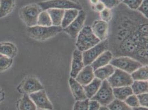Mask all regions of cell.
Segmentation results:
<instances>
[{
	"label": "cell",
	"mask_w": 148,
	"mask_h": 110,
	"mask_svg": "<svg viewBox=\"0 0 148 110\" xmlns=\"http://www.w3.org/2000/svg\"><path fill=\"white\" fill-rule=\"evenodd\" d=\"M79 11L76 9H69L65 10L63 18L62 20V29L70 24L78 16Z\"/></svg>",
	"instance_id": "cell-21"
},
{
	"label": "cell",
	"mask_w": 148,
	"mask_h": 110,
	"mask_svg": "<svg viewBox=\"0 0 148 110\" xmlns=\"http://www.w3.org/2000/svg\"><path fill=\"white\" fill-rule=\"evenodd\" d=\"M143 0H123V3L132 10H137Z\"/></svg>",
	"instance_id": "cell-31"
},
{
	"label": "cell",
	"mask_w": 148,
	"mask_h": 110,
	"mask_svg": "<svg viewBox=\"0 0 148 110\" xmlns=\"http://www.w3.org/2000/svg\"><path fill=\"white\" fill-rule=\"evenodd\" d=\"M119 2H123V0H119Z\"/></svg>",
	"instance_id": "cell-43"
},
{
	"label": "cell",
	"mask_w": 148,
	"mask_h": 110,
	"mask_svg": "<svg viewBox=\"0 0 148 110\" xmlns=\"http://www.w3.org/2000/svg\"><path fill=\"white\" fill-rule=\"evenodd\" d=\"M108 48V43L107 40H105L100 41L99 43L94 46L86 51L83 52L82 59L84 66L91 65L99 55L104 51L107 50Z\"/></svg>",
	"instance_id": "cell-7"
},
{
	"label": "cell",
	"mask_w": 148,
	"mask_h": 110,
	"mask_svg": "<svg viewBox=\"0 0 148 110\" xmlns=\"http://www.w3.org/2000/svg\"><path fill=\"white\" fill-rule=\"evenodd\" d=\"M88 98H86V100L82 101H77L75 104L73 110H88Z\"/></svg>",
	"instance_id": "cell-33"
},
{
	"label": "cell",
	"mask_w": 148,
	"mask_h": 110,
	"mask_svg": "<svg viewBox=\"0 0 148 110\" xmlns=\"http://www.w3.org/2000/svg\"><path fill=\"white\" fill-rule=\"evenodd\" d=\"M101 105L99 103L95 100H90L88 104V110H99Z\"/></svg>",
	"instance_id": "cell-37"
},
{
	"label": "cell",
	"mask_w": 148,
	"mask_h": 110,
	"mask_svg": "<svg viewBox=\"0 0 148 110\" xmlns=\"http://www.w3.org/2000/svg\"><path fill=\"white\" fill-rule=\"evenodd\" d=\"M62 28L61 26H43L35 25L28 27L27 33L31 38L36 40L44 41L56 36L62 31Z\"/></svg>",
	"instance_id": "cell-1"
},
{
	"label": "cell",
	"mask_w": 148,
	"mask_h": 110,
	"mask_svg": "<svg viewBox=\"0 0 148 110\" xmlns=\"http://www.w3.org/2000/svg\"><path fill=\"white\" fill-rule=\"evenodd\" d=\"M13 58L4 55H0V72H4L11 67Z\"/></svg>",
	"instance_id": "cell-29"
},
{
	"label": "cell",
	"mask_w": 148,
	"mask_h": 110,
	"mask_svg": "<svg viewBox=\"0 0 148 110\" xmlns=\"http://www.w3.org/2000/svg\"><path fill=\"white\" fill-rule=\"evenodd\" d=\"M112 88L131 86L133 83L131 75L119 69H115L114 73L107 79Z\"/></svg>",
	"instance_id": "cell-8"
},
{
	"label": "cell",
	"mask_w": 148,
	"mask_h": 110,
	"mask_svg": "<svg viewBox=\"0 0 148 110\" xmlns=\"http://www.w3.org/2000/svg\"><path fill=\"white\" fill-rule=\"evenodd\" d=\"M19 110H37V106L27 94L21 99L19 103Z\"/></svg>",
	"instance_id": "cell-25"
},
{
	"label": "cell",
	"mask_w": 148,
	"mask_h": 110,
	"mask_svg": "<svg viewBox=\"0 0 148 110\" xmlns=\"http://www.w3.org/2000/svg\"><path fill=\"white\" fill-rule=\"evenodd\" d=\"M90 2L93 5H95L99 2V0H90Z\"/></svg>",
	"instance_id": "cell-42"
},
{
	"label": "cell",
	"mask_w": 148,
	"mask_h": 110,
	"mask_svg": "<svg viewBox=\"0 0 148 110\" xmlns=\"http://www.w3.org/2000/svg\"><path fill=\"white\" fill-rule=\"evenodd\" d=\"M22 89L26 94H31L43 90V87L37 78L31 77L27 78L23 81Z\"/></svg>",
	"instance_id": "cell-14"
},
{
	"label": "cell",
	"mask_w": 148,
	"mask_h": 110,
	"mask_svg": "<svg viewBox=\"0 0 148 110\" xmlns=\"http://www.w3.org/2000/svg\"><path fill=\"white\" fill-rule=\"evenodd\" d=\"M100 2L104 5L106 8L110 10L118 6L120 3L119 0H100Z\"/></svg>",
	"instance_id": "cell-35"
},
{
	"label": "cell",
	"mask_w": 148,
	"mask_h": 110,
	"mask_svg": "<svg viewBox=\"0 0 148 110\" xmlns=\"http://www.w3.org/2000/svg\"><path fill=\"white\" fill-rule=\"evenodd\" d=\"M84 66L82 52L78 50H75L73 56L71 69L70 72L71 77L75 78Z\"/></svg>",
	"instance_id": "cell-13"
},
{
	"label": "cell",
	"mask_w": 148,
	"mask_h": 110,
	"mask_svg": "<svg viewBox=\"0 0 148 110\" xmlns=\"http://www.w3.org/2000/svg\"><path fill=\"white\" fill-rule=\"evenodd\" d=\"M131 88L134 95H139L144 93H148V80H134L131 85Z\"/></svg>",
	"instance_id": "cell-24"
},
{
	"label": "cell",
	"mask_w": 148,
	"mask_h": 110,
	"mask_svg": "<svg viewBox=\"0 0 148 110\" xmlns=\"http://www.w3.org/2000/svg\"><path fill=\"white\" fill-rule=\"evenodd\" d=\"M107 107L110 110H133L124 101L117 99H114Z\"/></svg>",
	"instance_id": "cell-28"
},
{
	"label": "cell",
	"mask_w": 148,
	"mask_h": 110,
	"mask_svg": "<svg viewBox=\"0 0 148 110\" xmlns=\"http://www.w3.org/2000/svg\"><path fill=\"white\" fill-rule=\"evenodd\" d=\"M86 17V12L83 10L79 11L77 17L66 28L63 29V30L72 38H76V37H77L81 29L83 28V25L85 21Z\"/></svg>",
	"instance_id": "cell-9"
},
{
	"label": "cell",
	"mask_w": 148,
	"mask_h": 110,
	"mask_svg": "<svg viewBox=\"0 0 148 110\" xmlns=\"http://www.w3.org/2000/svg\"><path fill=\"white\" fill-rule=\"evenodd\" d=\"M38 5L42 11H47L51 8L64 10L69 9L82 10V7L79 3L71 0H48L39 2Z\"/></svg>",
	"instance_id": "cell-4"
},
{
	"label": "cell",
	"mask_w": 148,
	"mask_h": 110,
	"mask_svg": "<svg viewBox=\"0 0 148 110\" xmlns=\"http://www.w3.org/2000/svg\"><path fill=\"white\" fill-rule=\"evenodd\" d=\"M14 5L15 0H0V18L11 12Z\"/></svg>",
	"instance_id": "cell-23"
},
{
	"label": "cell",
	"mask_w": 148,
	"mask_h": 110,
	"mask_svg": "<svg viewBox=\"0 0 148 110\" xmlns=\"http://www.w3.org/2000/svg\"><path fill=\"white\" fill-rule=\"evenodd\" d=\"M133 110H148V107H143L141 106H139L138 107H133L132 108Z\"/></svg>",
	"instance_id": "cell-39"
},
{
	"label": "cell",
	"mask_w": 148,
	"mask_h": 110,
	"mask_svg": "<svg viewBox=\"0 0 148 110\" xmlns=\"http://www.w3.org/2000/svg\"><path fill=\"white\" fill-rule=\"evenodd\" d=\"M42 10L38 4H31L23 7L20 11V16L28 27L37 25L39 14Z\"/></svg>",
	"instance_id": "cell-5"
},
{
	"label": "cell",
	"mask_w": 148,
	"mask_h": 110,
	"mask_svg": "<svg viewBox=\"0 0 148 110\" xmlns=\"http://www.w3.org/2000/svg\"><path fill=\"white\" fill-rule=\"evenodd\" d=\"M17 54L16 46L11 42L0 43V55H4L8 57H14Z\"/></svg>",
	"instance_id": "cell-17"
},
{
	"label": "cell",
	"mask_w": 148,
	"mask_h": 110,
	"mask_svg": "<svg viewBox=\"0 0 148 110\" xmlns=\"http://www.w3.org/2000/svg\"><path fill=\"white\" fill-rule=\"evenodd\" d=\"M95 10L96 11L101 12L105 9L106 7L101 2H99L97 4H96L95 5Z\"/></svg>",
	"instance_id": "cell-38"
},
{
	"label": "cell",
	"mask_w": 148,
	"mask_h": 110,
	"mask_svg": "<svg viewBox=\"0 0 148 110\" xmlns=\"http://www.w3.org/2000/svg\"><path fill=\"white\" fill-rule=\"evenodd\" d=\"M110 65L130 74L143 66L140 62L128 56H121L112 59Z\"/></svg>",
	"instance_id": "cell-3"
},
{
	"label": "cell",
	"mask_w": 148,
	"mask_h": 110,
	"mask_svg": "<svg viewBox=\"0 0 148 110\" xmlns=\"http://www.w3.org/2000/svg\"><path fill=\"white\" fill-rule=\"evenodd\" d=\"M115 71V68L111 65H107L102 67L99 68L94 71L95 78L101 80H107L113 74Z\"/></svg>",
	"instance_id": "cell-18"
},
{
	"label": "cell",
	"mask_w": 148,
	"mask_h": 110,
	"mask_svg": "<svg viewBox=\"0 0 148 110\" xmlns=\"http://www.w3.org/2000/svg\"><path fill=\"white\" fill-rule=\"evenodd\" d=\"M100 16L102 20L108 23L112 18V12L111 10L105 8L102 12H100Z\"/></svg>",
	"instance_id": "cell-34"
},
{
	"label": "cell",
	"mask_w": 148,
	"mask_h": 110,
	"mask_svg": "<svg viewBox=\"0 0 148 110\" xmlns=\"http://www.w3.org/2000/svg\"><path fill=\"white\" fill-rule=\"evenodd\" d=\"M91 99L97 101L100 105L104 106H108L115 99L113 93V88L107 80L102 81L99 90Z\"/></svg>",
	"instance_id": "cell-6"
},
{
	"label": "cell",
	"mask_w": 148,
	"mask_h": 110,
	"mask_svg": "<svg viewBox=\"0 0 148 110\" xmlns=\"http://www.w3.org/2000/svg\"><path fill=\"white\" fill-rule=\"evenodd\" d=\"M95 78L92 67L91 65H87L82 69L75 79L81 86H85L91 82Z\"/></svg>",
	"instance_id": "cell-11"
},
{
	"label": "cell",
	"mask_w": 148,
	"mask_h": 110,
	"mask_svg": "<svg viewBox=\"0 0 148 110\" xmlns=\"http://www.w3.org/2000/svg\"><path fill=\"white\" fill-rule=\"evenodd\" d=\"M91 29L95 35L101 41L106 39L108 31V23L102 20H96L93 23Z\"/></svg>",
	"instance_id": "cell-12"
},
{
	"label": "cell",
	"mask_w": 148,
	"mask_h": 110,
	"mask_svg": "<svg viewBox=\"0 0 148 110\" xmlns=\"http://www.w3.org/2000/svg\"><path fill=\"white\" fill-rule=\"evenodd\" d=\"M47 11L49 14L53 25L60 26L62 24V20L63 18L65 10L51 8L48 10Z\"/></svg>",
	"instance_id": "cell-22"
},
{
	"label": "cell",
	"mask_w": 148,
	"mask_h": 110,
	"mask_svg": "<svg viewBox=\"0 0 148 110\" xmlns=\"http://www.w3.org/2000/svg\"><path fill=\"white\" fill-rule=\"evenodd\" d=\"M37 110H42V109H37Z\"/></svg>",
	"instance_id": "cell-44"
},
{
	"label": "cell",
	"mask_w": 148,
	"mask_h": 110,
	"mask_svg": "<svg viewBox=\"0 0 148 110\" xmlns=\"http://www.w3.org/2000/svg\"><path fill=\"white\" fill-rule=\"evenodd\" d=\"M113 93L114 98L123 101L129 96L133 94L130 86L113 88Z\"/></svg>",
	"instance_id": "cell-20"
},
{
	"label": "cell",
	"mask_w": 148,
	"mask_h": 110,
	"mask_svg": "<svg viewBox=\"0 0 148 110\" xmlns=\"http://www.w3.org/2000/svg\"><path fill=\"white\" fill-rule=\"evenodd\" d=\"M113 58V54L111 51L106 50L93 62L91 64L93 71H95L99 68L104 67L108 65Z\"/></svg>",
	"instance_id": "cell-16"
},
{
	"label": "cell",
	"mask_w": 148,
	"mask_h": 110,
	"mask_svg": "<svg viewBox=\"0 0 148 110\" xmlns=\"http://www.w3.org/2000/svg\"><path fill=\"white\" fill-rule=\"evenodd\" d=\"M37 25L43 26H50L53 25L50 17L47 11H42L39 14Z\"/></svg>",
	"instance_id": "cell-27"
},
{
	"label": "cell",
	"mask_w": 148,
	"mask_h": 110,
	"mask_svg": "<svg viewBox=\"0 0 148 110\" xmlns=\"http://www.w3.org/2000/svg\"><path fill=\"white\" fill-rule=\"evenodd\" d=\"M101 41L95 35L91 27H83L77 35L76 43L77 50L84 52L99 43Z\"/></svg>",
	"instance_id": "cell-2"
},
{
	"label": "cell",
	"mask_w": 148,
	"mask_h": 110,
	"mask_svg": "<svg viewBox=\"0 0 148 110\" xmlns=\"http://www.w3.org/2000/svg\"><path fill=\"white\" fill-rule=\"evenodd\" d=\"M136 96L138 99V101L140 104V106H143V107H148V93H144V94H139V95H137Z\"/></svg>",
	"instance_id": "cell-36"
},
{
	"label": "cell",
	"mask_w": 148,
	"mask_h": 110,
	"mask_svg": "<svg viewBox=\"0 0 148 110\" xmlns=\"http://www.w3.org/2000/svg\"><path fill=\"white\" fill-rule=\"evenodd\" d=\"M130 75L133 80H148V66H143L130 74Z\"/></svg>",
	"instance_id": "cell-26"
},
{
	"label": "cell",
	"mask_w": 148,
	"mask_h": 110,
	"mask_svg": "<svg viewBox=\"0 0 148 110\" xmlns=\"http://www.w3.org/2000/svg\"><path fill=\"white\" fill-rule=\"evenodd\" d=\"M29 96L38 109L47 110L53 109L52 104L43 90L31 94Z\"/></svg>",
	"instance_id": "cell-10"
},
{
	"label": "cell",
	"mask_w": 148,
	"mask_h": 110,
	"mask_svg": "<svg viewBox=\"0 0 148 110\" xmlns=\"http://www.w3.org/2000/svg\"><path fill=\"white\" fill-rule=\"evenodd\" d=\"M69 85L76 101H82L87 98L83 86H81L75 78L71 77L70 78Z\"/></svg>",
	"instance_id": "cell-15"
},
{
	"label": "cell",
	"mask_w": 148,
	"mask_h": 110,
	"mask_svg": "<svg viewBox=\"0 0 148 110\" xmlns=\"http://www.w3.org/2000/svg\"><path fill=\"white\" fill-rule=\"evenodd\" d=\"M102 80L97 78H95L87 86H83L84 91L87 98H91L99 90L101 86Z\"/></svg>",
	"instance_id": "cell-19"
},
{
	"label": "cell",
	"mask_w": 148,
	"mask_h": 110,
	"mask_svg": "<svg viewBox=\"0 0 148 110\" xmlns=\"http://www.w3.org/2000/svg\"><path fill=\"white\" fill-rule=\"evenodd\" d=\"M124 103L131 108L138 107L140 106L137 96L134 94H132L129 96L124 100Z\"/></svg>",
	"instance_id": "cell-30"
},
{
	"label": "cell",
	"mask_w": 148,
	"mask_h": 110,
	"mask_svg": "<svg viewBox=\"0 0 148 110\" xmlns=\"http://www.w3.org/2000/svg\"><path fill=\"white\" fill-rule=\"evenodd\" d=\"M137 10L145 18L148 17V0H143V2Z\"/></svg>",
	"instance_id": "cell-32"
},
{
	"label": "cell",
	"mask_w": 148,
	"mask_h": 110,
	"mask_svg": "<svg viewBox=\"0 0 148 110\" xmlns=\"http://www.w3.org/2000/svg\"><path fill=\"white\" fill-rule=\"evenodd\" d=\"M99 110H110V109L108 108V107L107 106H100Z\"/></svg>",
	"instance_id": "cell-41"
},
{
	"label": "cell",
	"mask_w": 148,
	"mask_h": 110,
	"mask_svg": "<svg viewBox=\"0 0 148 110\" xmlns=\"http://www.w3.org/2000/svg\"><path fill=\"white\" fill-rule=\"evenodd\" d=\"M4 92H3V90L0 88V103L2 102L4 99Z\"/></svg>",
	"instance_id": "cell-40"
}]
</instances>
